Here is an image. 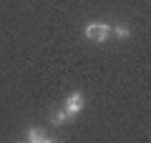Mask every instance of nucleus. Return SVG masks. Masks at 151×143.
<instances>
[{"mask_svg":"<svg viewBox=\"0 0 151 143\" xmlns=\"http://www.w3.org/2000/svg\"><path fill=\"white\" fill-rule=\"evenodd\" d=\"M111 33H113L116 38H121V40H124V38L131 35V28L126 25V23H119V25H111Z\"/></svg>","mask_w":151,"mask_h":143,"instance_id":"obj_4","label":"nucleus"},{"mask_svg":"<svg viewBox=\"0 0 151 143\" xmlns=\"http://www.w3.org/2000/svg\"><path fill=\"white\" fill-rule=\"evenodd\" d=\"M86 108V101H83V95L76 90V93H68V98H65V103H63V111L68 113L70 118H76L78 113Z\"/></svg>","mask_w":151,"mask_h":143,"instance_id":"obj_2","label":"nucleus"},{"mask_svg":"<svg viewBox=\"0 0 151 143\" xmlns=\"http://www.w3.org/2000/svg\"><path fill=\"white\" fill-rule=\"evenodd\" d=\"M68 121H70V116L63 111V108H60V111H55L53 116H50V123H53V126H63V123H68Z\"/></svg>","mask_w":151,"mask_h":143,"instance_id":"obj_5","label":"nucleus"},{"mask_svg":"<svg viewBox=\"0 0 151 143\" xmlns=\"http://www.w3.org/2000/svg\"><path fill=\"white\" fill-rule=\"evenodd\" d=\"M83 35L88 40H93V43H106L108 35H111V25L108 23H88L83 28Z\"/></svg>","mask_w":151,"mask_h":143,"instance_id":"obj_1","label":"nucleus"},{"mask_svg":"<svg viewBox=\"0 0 151 143\" xmlns=\"http://www.w3.org/2000/svg\"><path fill=\"white\" fill-rule=\"evenodd\" d=\"M25 141L28 143H48V141H53V136H48V133H40L35 126H30L25 131Z\"/></svg>","mask_w":151,"mask_h":143,"instance_id":"obj_3","label":"nucleus"}]
</instances>
